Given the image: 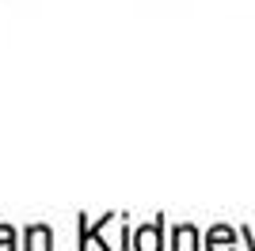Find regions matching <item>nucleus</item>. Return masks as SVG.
I'll list each match as a JSON object with an SVG mask.
<instances>
[{"label": "nucleus", "instance_id": "39448f33", "mask_svg": "<svg viewBox=\"0 0 255 251\" xmlns=\"http://www.w3.org/2000/svg\"><path fill=\"white\" fill-rule=\"evenodd\" d=\"M0 251H19V236L11 225H0Z\"/></svg>", "mask_w": 255, "mask_h": 251}, {"label": "nucleus", "instance_id": "7ed1b4c3", "mask_svg": "<svg viewBox=\"0 0 255 251\" xmlns=\"http://www.w3.org/2000/svg\"><path fill=\"white\" fill-rule=\"evenodd\" d=\"M233 244H236V236L229 229H213L210 232V248H206V251H236Z\"/></svg>", "mask_w": 255, "mask_h": 251}, {"label": "nucleus", "instance_id": "f257e3e1", "mask_svg": "<svg viewBox=\"0 0 255 251\" xmlns=\"http://www.w3.org/2000/svg\"><path fill=\"white\" fill-rule=\"evenodd\" d=\"M133 251H164V217L133 232Z\"/></svg>", "mask_w": 255, "mask_h": 251}, {"label": "nucleus", "instance_id": "f03ea898", "mask_svg": "<svg viewBox=\"0 0 255 251\" xmlns=\"http://www.w3.org/2000/svg\"><path fill=\"white\" fill-rule=\"evenodd\" d=\"M23 251H53L50 225H27L23 229Z\"/></svg>", "mask_w": 255, "mask_h": 251}, {"label": "nucleus", "instance_id": "20e7f679", "mask_svg": "<svg viewBox=\"0 0 255 251\" xmlns=\"http://www.w3.org/2000/svg\"><path fill=\"white\" fill-rule=\"evenodd\" d=\"M191 244H198V232H194L191 225H179V229H175V248H171V251H183V248L198 251V248H191Z\"/></svg>", "mask_w": 255, "mask_h": 251}]
</instances>
